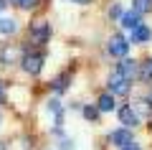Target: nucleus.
Returning <instances> with one entry per match:
<instances>
[{
	"label": "nucleus",
	"mask_w": 152,
	"mask_h": 150,
	"mask_svg": "<svg viewBox=\"0 0 152 150\" xmlns=\"http://www.w3.org/2000/svg\"><path fill=\"white\" fill-rule=\"evenodd\" d=\"M28 38H31V43H36V46H43L51 38L48 21H31V26H28Z\"/></svg>",
	"instance_id": "f257e3e1"
},
{
	"label": "nucleus",
	"mask_w": 152,
	"mask_h": 150,
	"mask_svg": "<svg viewBox=\"0 0 152 150\" xmlns=\"http://www.w3.org/2000/svg\"><path fill=\"white\" fill-rule=\"evenodd\" d=\"M109 92H112L114 97L119 94V97H124V94H129V86H132V81L127 79L124 74H119V71H112V76H109Z\"/></svg>",
	"instance_id": "f03ea898"
},
{
	"label": "nucleus",
	"mask_w": 152,
	"mask_h": 150,
	"mask_svg": "<svg viewBox=\"0 0 152 150\" xmlns=\"http://www.w3.org/2000/svg\"><path fill=\"white\" fill-rule=\"evenodd\" d=\"M107 48H109V54H112V56H117V59H124L127 51H129V41H127L124 36H119V33H117V36L109 38Z\"/></svg>",
	"instance_id": "7ed1b4c3"
},
{
	"label": "nucleus",
	"mask_w": 152,
	"mask_h": 150,
	"mask_svg": "<svg viewBox=\"0 0 152 150\" xmlns=\"http://www.w3.org/2000/svg\"><path fill=\"white\" fill-rule=\"evenodd\" d=\"M20 66H23V71H26V74L36 76L38 71L43 69V56H41V54H26V56L20 59Z\"/></svg>",
	"instance_id": "20e7f679"
},
{
	"label": "nucleus",
	"mask_w": 152,
	"mask_h": 150,
	"mask_svg": "<svg viewBox=\"0 0 152 150\" xmlns=\"http://www.w3.org/2000/svg\"><path fill=\"white\" fill-rule=\"evenodd\" d=\"M119 122L124 125V127H134V125H140V112H137L132 104H127V107L119 109Z\"/></svg>",
	"instance_id": "39448f33"
},
{
	"label": "nucleus",
	"mask_w": 152,
	"mask_h": 150,
	"mask_svg": "<svg viewBox=\"0 0 152 150\" xmlns=\"http://www.w3.org/2000/svg\"><path fill=\"white\" fill-rule=\"evenodd\" d=\"M119 23H122V28H127V31H134L137 26H142V13H137L134 8H132V10L122 13Z\"/></svg>",
	"instance_id": "423d86ee"
},
{
	"label": "nucleus",
	"mask_w": 152,
	"mask_h": 150,
	"mask_svg": "<svg viewBox=\"0 0 152 150\" xmlns=\"http://www.w3.org/2000/svg\"><path fill=\"white\" fill-rule=\"evenodd\" d=\"M117 71H119V74H124V76H127L129 81L134 79V76H140V66H137V61H134V59H127V56H124V59L119 61Z\"/></svg>",
	"instance_id": "0eeeda50"
},
{
	"label": "nucleus",
	"mask_w": 152,
	"mask_h": 150,
	"mask_svg": "<svg viewBox=\"0 0 152 150\" xmlns=\"http://www.w3.org/2000/svg\"><path fill=\"white\" fill-rule=\"evenodd\" d=\"M109 143L117 145V148H124L127 143H132V132H129V127H122V130H114V132H109Z\"/></svg>",
	"instance_id": "6e6552de"
},
{
	"label": "nucleus",
	"mask_w": 152,
	"mask_h": 150,
	"mask_svg": "<svg viewBox=\"0 0 152 150\" xmlns=\"http://www.w3.org/2000/svg\"><path fill=\"white\" fill-rule=\"evenodd\" d=\"M150 38H152V31H150V28H147V26H137L134 31H132V38H129V41H132V43H147Z\"/></svg>",
	"instance_id": "1a4fd4ad"
},
{
	"label": "nucleus",
	"mask_w": 152,
	"mask_h": 150,
	"mask_svg": "<svg viewBox=\"0 0 152 150\" xmlns=\"http://www.w3.org/2000/svg\"><path fill=\"white\" fill-rule=\"evenodd\" d=\"M114 104H117V102H114V94L109 92V94H102V97H99L96 107L102 109V112H112V109H114Z\"/></svg>",
	"instance_id": "9d476101"
},
{
	"label": "nucleus",
	"mask_w": 152,
	"mask_h": 150,
	"mask_svg": "<svg viewBox=\"0 0 152 150\" xmlns=\"http://www.w3.org/2000/svg\"><path fill=\"white\" fill-rule=\"evenodd\" d=\"M18 31V23L13 21V18H0V33L3 36H10V33Z\"/></svg>",
	"instance_id": "9b49d317"
},
{
	"label": "nucleus",
	"mask_w": 152,
	"mask_h": 150,
	"mask_svg": "<svg viewBox=\"0 0 152 150\" xmlns=\"http://www.w3.org/2000/svg\"><path fill=\"white\" fill-rule=\"evenodd\" d=\"M140 81H145V84L152 81V59L142 61V66H140Z\"/></svg>",
	"instance_id": "f8f14e48"
},
{
	"label": "nucleus",
	"mask_w": 152,
	"mask_h": 150,
	"mask_svg": "<svg viewBox=\"0 0 152 150\" xmlns=\"http://www.w3.org/2000/svg\"><path fill=\"white\" fill-rule=\"evenodd\" d=\"M132 8H134L137 13H152V0H132Z\"/></svg>",
	"instance_id": "ddd939ff"
},
{
	"label": "nucleus",
	"mask_w": 152,
	"mask_h": 150,
	"mask_svg": "<svg viewBox=\"0 0 152 150\" xmlns=\"http://www.w3.org/2000/svg\"><path fill=\"white\" fill-rule=\"evenodd\" d=\"M81 112H84V117H86L89 122H99V112H102V109H99V107H91V104H86V107H81Z\"/></svg>",
	"instance_id": "4468645a"
},
{
	"label": "nucleus",
	"mask_w": 152,
	"mask_h": 150,
	"mask_svg": "<svg viewBox=\"0 0 152 150\" xmlns=\"http://www.w3.org/2000/svg\"><path fill=\"white\" fill-rule=\"evenodd\" d=\"M66 86H69V76H66V74L56 76V81H53V89L58 92V94H61V92H66Z\"/></svg>",
	"instance_id": "2eb2a0df"
},
{
	"label": "nucleus",
	"mask_w": 152,
	"mask_h": 150,
	"mask_svg": "<svg viewBox=\"0 0 152 150\" xmlns=\"http://www.w3.org/2000/svg\"><path fill=\"white\" fill-rule=\"evenodd\" d=\"M18 56V51L15 48H3V54H0V59H3V64H10L13 59Z\"/></svg>",
	"instance_id": "dca6fc26"
},
{
	"label": "nucleus",
	"mask_w": 152,
	"mask_h": 150,
	"mask_svg": "<svg viewBox=\"0 0 152 150\" xmlns=\"http://www.w3.org/2000/svg\"><path fill=\"white\" fill-rule=\"evenodd\" d=\"M36 5H38V0H18V8H23V10H31Z\"/></svg>",
	"instance_id": "f3484780"
},
{
	"label": "nucleus",
	"mask_w": 152,
	"mask_h": 150,
	"mask_svg": "<svg viewBox=\"0 0 152 150\" xmlns=\"http://www.w3.org/2000/svg\"><path fill=\"white\" fill-rule=\"evenodd\" d=\"M48 112H53V115H58V112H61V102L56 99V97H53V99L48 102Z\"/></svg>",
	"instance_id": "a211bd4d"
},
{
	"label": "nucleus",
	"mask_w": 152,
	"mask_h": 150,
	"mask_svg": "<svg viewBox=\"0 0 152 150\" xmlns=\"http://www.w3.org/2000/svg\"><path fill=\"white\" fill-rule=\"evenodd\" d=\"M109 18H112V21L122 18V8H119V5H112V8H109Z\"/></svg>",
	"instance_id": "6ab92c4d"
},
{
	"label": "nucleus",
	"mask_w": 152,
	"mask_h": 150,
	"mask_svg": "<svg viewBox=\"0 0 152 150\" xmlns=\"http://www.w3.org/2000/svg\"><path fill=\"white\" fill-rule=\"evenodd\" d=\"M122 150H142V148H140V145L134 143V140H132V143H127V145H124V148H122Z\"/></svg>",
	"instance_id": "aec40b11"
},
{
	"label": "nucleus",
	"mask_w": 152,
	"mask_h": 150,
	"mask_svg": "<svg viewBox=\"0 0 152 150\" xmlns=\"http://www.w3.org/2000/svg\"><path fill=\"white\" fill-rule=\"evenodd\" d=\"M61 150H71V140H61Z\"/></svg>",
	"instance_id": "412c9836"
},
{
	"label": "nucleus",
	"mask_w": 152,
	"mask_h": 150,
	"mask_svg": "<svg viewBox=\"0 0 152 150\" xmlns=\"http://www.w3.org/2000/svg\"><path fill=\"white\" fill-rule=\"evenodd\" d=\"M69 3H76V5H89L91 0H69Z\"/></svg>",
	"instance_id": "4be33fe9"
},
{
	"label": "nucleus",
	"mask_w": 152,
	"mask_h": 150,
	"mask_svg": "<svg viewBox=\"0 0 152 150\" xmlns=\"http://www.w3.org/2000/svg\"><path fill=\"white\" fill-rule=\"evenodd\" d=\"M8 5V0H0V10H3V8H5Z\"/></svg>",
	"instance_id": "5701e85b"
},
{
	"label": "nucleus",
	"mask_w": 152,
	"mask_h": 150,
	"mask_svg": "<svg viewBox=\"0 0 152 150\" xmlns=\"http://www.w3.org/2000/svg\"><path fill=\"white\" fill-rule=\"evenodd\" d=\"M3 99H5V94H3V84H0V102H3Z\"/></svg>",
	"instance_id": "b1692460"
},
{
	"label": "nucleus",
	"mask_w": 152,
	"mask_h": 150,
	"mask_svg": "<svg viewBox=\"0 0 152 150\" xmlns=\"http://www.w3.org/2000/svg\"><path fill=\"white\" fill-rule=\"evenodd\" d=\"M0 150H5V143H0Z\"/></svg>",
	"instance_id": "393cba45"
},
{
	"label": "nucleus",
	"mask_w": 152,
	"mask_h": 150,
	"mask_svg": "<svg viewBox=\"0 0 152 150\" xmlns=\"http://www.w3.org/2000/svg\"><path fill=\"white\" fill-rule=\"evenodd\" d=\"M10 3H15V5H18V0H10Z\"/></svg>",
	"instance_id": "a878e982"
},
{
	"label": "nucleus",
	"mask_w": 152,
	"mask_h": 150,
	"mask_svg": "<svg viewBox=\"0 0 152 150\" xmlns=\"http://www.w3.org/2000/svg\"><path fill=\"white\" fill-rule=\"evenodd\" d=\"M150 102H152V94H150Z\"/></svg>",
	"instance_id": "bb28decb"
}]
</instances>
